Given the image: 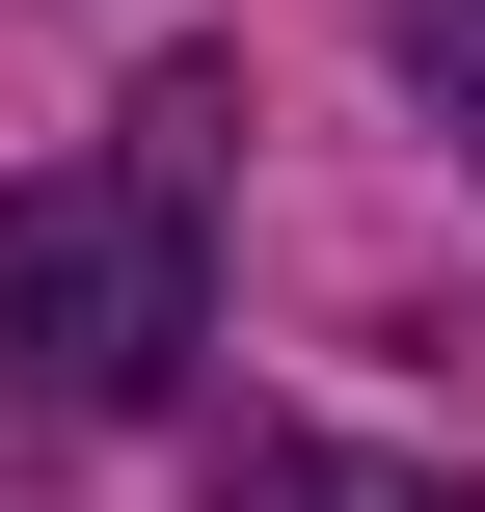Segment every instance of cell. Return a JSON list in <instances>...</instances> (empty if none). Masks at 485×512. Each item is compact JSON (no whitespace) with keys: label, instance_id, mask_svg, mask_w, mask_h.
I'll use <instances>...</instances> for the list:
<instances>
[{"label":"cell","instance_id":"7a4b0ae2","mask_svg":"<svg viewBox=\"0 0 485 512\" xmlns=\"http://www.w3.org/2000/svg\"><path fill=\"white\" fill-rule=\"evenodd\" d=\"M243 512H485L432 459H351V432H243Z\"/></svg>","mask_w":485,"mask_h":512},{"label":"cell","instance_id":"6da1fadb","mask_svg":"<svg viewBox=\"0 0 485 512\" xmlns=\"http://www.w3.org/2000/svg\"><path fill=\"white\" fill-rule=\"evenodd\" d=\"M189 135H216V81H162L135 162H27V189H0V405H27V432H135L162 351H216Z\"/></svg>","mask_w":485,"mask_h":512},{"label":"cell","instance_id":"3957f363","mask_svg":"<svg viewBox=\"0 0 485 512\" xmlns=\"http://www.w3.org/2000/svg\"><path fill=\"white\" fill-rule=\"evenodd\" d=\"M378 54H405V81H432V108L485 135V0H378Z\"/></svg>","mask_w":485,"mask_h":512}]
</instances>
